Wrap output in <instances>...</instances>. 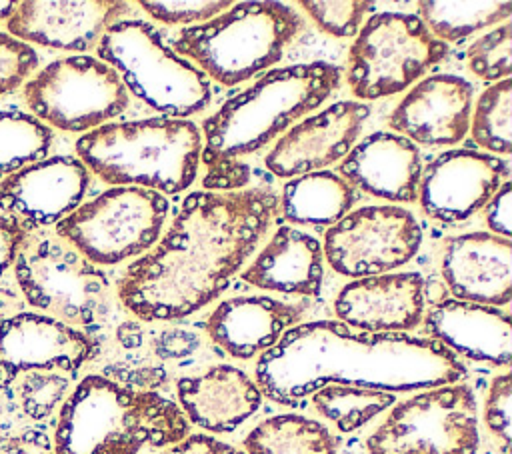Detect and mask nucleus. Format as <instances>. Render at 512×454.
<instances>
[{"label":"nucleus","instance_id":"f257e3e1","mask_svg":"<svg viewBox=\"0 0 512 454\" xmlns=\"http://www.w3.org/2000/svg\"><path fill=\"white\" fill-rule=\"evenodd\" d=\"M278 214L272 188L192 192L158 244L116 284L122 306L144 322L184 318L228 286Z\"/></svg>","mask_w":512,"mask_h":454},{"label":"nucleus","instance_id":"f03ea898","mask_svg":"<svg viewBox=\"0 0 512 454\" xmlns=\"http://www.w3.org/2000/svg\"><path fill=\"white\" fill-rule=\"evenodd\" d=\"M466 366L432 338L352 332L336 320L296 324L256 362V386L294 406L326 384L410 392L456 384Z\"/></svg>","mask_w":512,"mask_h":454},{"label":"nucleus","instance_id":"7ed1b4c3","mask_svg":"<svg viewBox=\"0 0 512 454\" xmlns=\"http://www.w3.org/2000/svg\"><path fill=\"white\" fill-rule=\"evenodd\" d=\"M182 410L154 390H136L112 378L90 374L64 400L54 454H138L188 436Z\"/></svg>","mask_w":512,"mask_h":454},{"label":"nucleus","instance_id":"20e7f679","mask_svg":"<svg viewBox=\"0 0 512 454\" xmlns=\"http://www.w3.org/2000/svg\"><path fill=\"white\" fill-rule=\"evenodd\" d=\"M78 160L110 186L184 192L198 174L202 136L182 118L106 122L76 140Z\"/></svg>","mask_w":512,"mask_h":454},{"label":"nucleus","instance_id":"39448f33","mask_svg":"<svg viewBox=\"0 0 512 454\" xmlns=\"http://www.w3.org/2000/svg\"><path fill=\"white\" fill-rule=\"evenodd\" d=\"M330 62L294 64L266 72L248 90L226 100L202 124V158H240L264 148L296 120L316 110L340 86Z\"/></svg>","mask_w":512,"mask_h":454},{"label":"nucleus","instance_id":"423d86ee","mask_svg":"<svg viewBox=\"0 0 512 454\" xmlns=\"http://www.w3.org/2000/svg\"><path fill=\"white\" fill-rule=\"evenodd\" d=\"M302 28L296 10L282 2H236L208 22L184 26L172 50L208 78L236 86L276 64Z\"/></svg>","mask_w":512,"mask_h":454},{"label":"nucleus","instance_id":"0eeeda50","mask_svg":"<svg viewBox=\"0 0 512 454\" xmlns=\"http://www.w3.org/2000/svg\"><path fill=\"white\" fill-rule=\"evenodd\" d=\"M96 54L116 70L126 90L166 118L184 120L210 104L208 76L166 46L150 22H114L100 36Z\"/></svg>","mask_w":512,"mask_h":454},{"label":"nucleus","instance_id":"6e6552de","mask_svg":"<svg viewBox=\"0 0 512 454\" xmlns=\"http://www.w3.org/2000/svg\"><path fill=\"white\" fill-rule=\"evenodd\" d=\"M448 54L416 14L378 12L358 30L350 50L346 82L358 100H378L412 86Z\"/></svg>","mask_w":512,"mask_h":454},{"label":"nucleus","instance_id":"1a4fd4ad","mask_svg":"<svg viewBox=\"0 0 512 454\" xmlns=\"http://www.w3.org/2000/svg\"><path fill=\"white\" fill-rule=\"evenodd\" d=\"M168 200L138 186H112L56 224V236L94 266H112L150 250L162 232Z\"/></svg>","mask_w":512,"mask_h":454},{"label":"nucleus","instance_id":"9d476101","mask_svg":"<svg viewBox=\"0 0 512 454\" xmlns=\"http://www.w3.org/2000/svg\"><path fill=\"white\" fill-rule=\"evenodd\" d=\"M14 274L32 308L68 326H90L106 312V274L60 238H28Z\"/></svg>","mask_w":512,"mask_h":454},{"label":"nucleus","instance_id":"9b49d317","mask_svg":"<svg viewBox=\"0 0 512 454\" xmlns=\"http://www.w3.org/2000/svg\"><path fill=\"white\" fill-rule=\"evenodd\" d=\"M476 398L466 384L428 388L396 404L368 436V454H476Z\"/></svg>","mask_w":512,"mask_h":454},{"label":"nucleus","instance_id":"f8f14e48","mask_svg":"<svg viewBox=\"0 0 512 454\" xmlns=\"http://www.w3.org/2000/svg\"><path fill=\"white\" fill-rule=\"evenodd\" d=\"M34 118L64 132H90L122 114L128 90L116 70L92 56L50 62L22 88Z\"/></svg>","mask_w":512,"mask_h":454},{"label":"nucleus","instance_id":"ddd939ff","mask_svg":"<svg viewBox=\"0 0 512 454\" xmlns=\"http://www.w3.org/2000/svg\"><path fill=\"white\" fill-rule=\"evenodd\" d=\"M422 244L414 214L394 204L362 206L348 212L324 234L322 256L342 276L388 274L410 262Z\"/></svg>","mask_w":512,"mask_h":454},{"label":"nucleus","instance_id":"4468645a","mask_svg":"<svg viewBox=\"0 0 512 454\" xmlns=\"http://www.w3.org/2000/svg\"><path fill=\"white\" fill-rule=\"evenodd\" d=\"M98 354L86 332L38 312H16L0 322V390L20 374L76 372Z\"/></svg>","mask_w":512,"mask_h":454},{"label":"nucleus","instance_id":"2eb2a0df","mask_svg":"<svg viewBox=\"0 0 512 454\" xmlns=\"http://www.w3.org/2000/svg\"><path fill=\"white\" fill-rule=\"evenodd\" d=\"M90 186L76 156H50L0 180V210L28 230L58 224L74 212Z\"/></svg>","mask_w":512,"mask_h":454},{"label":"nucleus","instance_id":"dca6fc26","mask_svg":"<svg viewBox=\"0 0 512 454\" xmlns=\"http://www.w3.org/2000/svg\"><path fill=\"white\" fill-rule=\"evenodd\" d=\"M506 178L508 164L500 156L464 148L442 152L420 176V208L434 220L462 222L478 212Z\"/></svg>","mask_w":512,"mask_h":454},{"label":"nucleus","instance_id":"f3484780","mask_svg":"<svg viewBox=\"0 0 512 454\" xmlns=\"http://www.w3.org/2000/svg\"><path fill=\"white\" fill-rule=\"evenodd\" d=\"M370 106L340 100L292 124L266 154V168L278 178H296L342 160L356 142Z\"/></svg>","mask_w":512,"mask_h":454},{"label":"nucleus","instance_id":"a211bd4d","mask_svg":"<svg viewBox=\"0 0 512 454\" xmlns=\"http://www.w3.org/2000/svg\"><path fill=\"white\" fill-rule=\"evenodd\" d=\"M128 10V2L120 0H24L16 2L4 24L24 44L84 52Z\"/></svg>","mask_w":512,"mask_h":454},{"label":"nucleus","instance_id":"6ab92c4d","mask_svg":"<svg viewBox=\"0 0 512 454\" xmlns=\"http://www.w3.org/2000/svg\"><path fill=\"white\" fill-rule=\"evenodd\" d=\"M472 84L456 74H430L392 110L388 126L412 144L450 146L470 128Z\"/></svg>","mask_w":512,"mask_h":454},{"label":"nucleus","instance_id":"aec40b11","mask_svg":"<svg viewBox=\"0 0 512 454\" xmlns=\"http://www.w3.org/2000/svg\"><path fill=\"white\" fill-rule=\"evenodd\" d=\"M334 312L348 328L402 334L424 316V278L418 272L356 278L338 292Z\"/></svg>","mask_w":512,"mask_h":454},{"label":"nucleus","instance_id":"412c9836","mask_svg":"<svg viewBox=\"0 0 512 454\" xmlns=\"http://www.w3.org/2000/svg\"><path fill=\"white\" fill-rule=\"evenodd\" d=\"M442 278L454 300L506 306L512 294V242L490 232H468L446 242Z\"/></svg>","mask_w":512,"mask_h":454},{"label":"nucleus","instance_id":"4be33fe9","mask_svg":"<svg viewBox=\"0 0 512 454\" xmlns=\"http://www.w3.org/2000/svg\"><path fill=\"white\" fill-rule=\"evenodd\" d=\"M338 176L376 198L414 202L422 176L420 152L400 134L374 132L340 160Z\"/></svg>","mask_w":512,"mask_h":454},{"label":"nucleus","instance_id":"5701e85b","mask_svg":"<svg viewBox=\"0 0 512 454\" xmlns=\"http://www.w3.org/2000/svg\"><path fill=\"white\" fill-rule=\"evenodd\" d=\"M424 328L452 354L492 366L510 362L512 322L510 314L496 306L446 298L428 310Z\"/></svg>","mask_w":512,"mask_h":454},{"label":"nucleus","instance_id":"b1692460","mask_svg":"<svg viewBox=\"0 0 512 454\" xmlns=\"http://www.w3.org/2000/svg\"><path fill=\"white\" fill-rule=\"evenodd\" d=\"M300 316V306L270 296H234L212 310L206 334L230 356L246 360L270 350Z\"/></svg>","mask_w":512,"mask_h":454},{"label":"nucleus","instance_id":"393cba45","mask_svg":"<svg viewBox=\"0 0 512 454\" xmlns=\"http://www.w3.org/2000/svg\"><path fill=\"white\" fill-rule=\"evenodd\" d=\"M176 392L186 420L208 432H232L262 402L256 382L240 368L228 364L212 366L198 376L180 378Z\"/></svg>","mask_w":512,"mask_h":454},{"label":"nucleus","instance_id":"a878e982","mask_svg":"<svg viewBox=\"0 0 512 454\" xmlns=\"http://www.w3.org/2000/svg\"><path fill=\"white\" fill-rule=\"evenodd\" d=\"M324 256L320 242L292 226H278L242 280L280 294L316 296L322 288Z\"/></svg>","mask_w":512,"mask_h":454},{"label":"nucleus","instance_id":"bb28decb","mask_svg":"<svg viewBox=\"0 0 512 454\" xmlns=\"http://www.w3.org/2000/svg\"><path fill=\"white\" fill-rule=\"evenodd\" d=\"M356 202V188L332 170H316L290 178L278 200L282 218L292 224L332 226Z\"/></svg>","mask_w":512,"mask_h":454},{"label":"nucleus","instance_id":"cd10ccee","mask_svg":"<svg viewBox=\"0 0 512 454\" xmlns=\"http://www.w3.org/2000/svg\"><path fill=\"white\" fill-rule=\"evenodd\" d=\"M246 454H336L332 432L298 414H278L256 424L244 438Z\"/></svg>","mask_w":512,"mask_h":454},{"label":"nucleus","instance_id":"c85d7f7f","mask_svg":"<svg viewBox=\"0 0 512 454\" xmlns=\"http://www.w3.org/2000/svg\"><path fill=\"white\" fill-rule=\"evenodd\" d=\"M420 20L434 38L458 42L482 28L502 24L512 16L510 2H452V0H422L418 2Z\"/></svg>","mask_w":512,"mask_h":454},{"label":"nucleus","instance_id":"c756f323","mask_svg":"<svg viewBox=\"0 0 512 454\" xmlns=\"http://www.w3.org/2000/svg\"><path fill=\"white\" fill-rule=\"evenodd\" d=\"M314 408L342 432H352L394 404V394L372 388L326 384L312 394Z\"/></svg>","mask_w":512,"mask_h":454},{"label":"nucleus","instance_id":"7c9ffc66","mask_svg":"<svg viewBox=\"0 0 512 454\" xmlns=\"http://www.w3.org/2000/svg\"><path fill=\"white\" fill-rule=\"evenodd\" d=\"M52 142L54 132L32 114L0 110V178L44 160Z\"/></svg>","mask_w":512,"mask_h":454},{"label":"nucleus","instance_id":"2f4dec72","mask_svg":"<svg viewBox=\"0 0 512 454\" xmlns=\"http://www.w3.org/2000/svg\"><path fill=\"white\" fill-rule=\"evenodd\" d=\"M510 108H512V82L510 78L494 82L476 100L470 114V132L474 142L494 154H510Z\"/></svg>","mask_w":512,"mask_h":454},{"label":"nucleus","instance_id":"473e14b6","mask_svg":"<svg viewBox=\"0 0 512 454\" xmlns=\"http://www.w3.org/2000/svg\"><path fill=\"white\" fill-rule=\"evenodd\" d=\"M512 58V24L502 22L488 34L476 38L466 50V62L472 74L488 82L510 78Z\"/></svg>","mask_w":512,"mask_h":454},{"label":"nucleus","instance_id":"72a5a7b5","mask_svg":"<svg viewBox=\"0 0 512 454\" xmlns=\"http://www.w3.org/2000/svg\"><path fill=\"white\" fill-rule=\"evenodd\" d=\"M70 382L58 372H26L18 382V402L22 412L32 420L48 418L62 402Z\"/></svg>","mask_w":512,"mask_h":454},{"label":"nucleus","instance_id":"f704fd0d","mask_svg":"<svg viewBox=\"0 0 512 454\" xmlns=\"http://www.w3.org/2000/svg\"><path fill=\"white\" fill-rule=\"evenodd\" d=\"M302 10L314 20V24L336 38H350L356 36L364 16L372 8V2L366 0H346V2H326V0H306L298 2Z\"/></svg>","mask_w":512,"mask_h":454},{"label":"nucleus","instance_id":"c9c22d12","mask_svg":"<svg viewBox=\"0 0 512 454\" xmlns=\"http://www.w3.org/2000/svg\"><path fill=\"white\" fill-rule=\"evenodd\" d=\"M138 6L146 10L154 20L168 26H194L212 20L230 8V2H208V0H140Z\"/></svg>","mask_w":512,"mask_h":454},{"label":"nucleus","instance_id":"e433bc0d","mask_svg":"<svg viewBox=\"0 0 512 454\" xmlns=\"http://www.w3.org/2000/svg\"><path fill=\"white\" fill-rule=\"evenodd\" d=\"M38 54L30 44L0 32V98L14 92L36 70Z\"/></svg>","mask_w":512,"mask_h":454},{"label":"nucleus","instance_id":"4c0bfd02","mask_svg":"<svg viewBox=\"0 0 512 454\" xmlns=\"http://www.w3.org/2000/svg\"><path fill=\"white\" fill-rule=\"evenodd\" d=\"M510 398H512V378L506 372L492 380L486 402H484V422L488 430L500 440L504 454L508 452V446H510Z\"/></svg>","mask_w":512,"mask_h":454},{"label":"nucleus","instance_id":"58836bf2","mask_svg":"<svg viewBox=\"0 0 512 454\" xmlns=\"http://www.w3.org/2000/svg\"><path fill=\"white\" fill-rule=\"evenodd\" d=\"M206 166V174L202 178V186L222 192L244 190L250 182V168L240 158H202Z\"/></svg>","mask_w":512,"mask_h":454},{"label":"nucleus","instance_id":"ea45409f","mask_svg":"<svg viewBox=\"0 0 512 454\" xmlns=\"http://www.w3.org/2000/svg\"><path fill=\"white\" fill-rule=\"evenodd\" d=\"M510 202H512V184L504 180L498 190L490 196V200L484 204L486 206V224L492 230V234L510 238Z\"/></svg>","mask_w":512,"mask_h":454},{"label":"nucleus","instance_id":"a19ab883","mask_svg":"<svg viewBox=\"0 0 512 454\" xmlns=\"http://www.w3.org/2000/svg\"><path fill=\"white\" fill-rule=\"evenodd\" d=\"M28 228L8 214H0V276L14 264L28 240Z\"/></svg>","mask_w":512,"mask_h":454},{"label":"nucleus","instance_id":"79ce46f5","mask_svg":"<svg viewBox=\"0 0 512 454\" xmlns=\"http://www.w3.org/2000/svg\"><path fill=\"white\" fill-rule=\"evenodd\" d=\"M0 454H54V446L46 432L30 428L20 434L2 436Z\"/></svg>","mask_w":512,"mask_h":454},{"label":"nucleus","instance_id":"37998d69","mask_svg":"<svg viewBox=\"0 0 512 454\" xmlns=\"http://www.w3.org/2000/svg\"><path fill=\"white\" fill-rule=\"evenodd\" d=\"M162 454H244V452H240L238 448H234L226 442H220L212 436L192 434Z\"/></svg>","mask_w":512,"mask_h":454},{"label":"nucleus","instance_id":"c03bdc74","mask_svg":"<svg viewBox=\"0 0 512 454\" xmlns=\"http://www.w3.org/2000/svg\"><path fill=\"white\" fill-rule=\"evenodd\" d=\"M12 304H14V294L6 288H0V322L6 318Z\"/></svg>","mask_w":512,"mask_h":454},{"label":"nucleus","instance_id":"a18cd8bd","mask_svg":"<svg viewBox=\"0 0 512 454\" xmlns=\"http://www.w3.org/2000/svg\"><path fill=\"white\" fill-rule=\"evenodd\" d=\"M14 6H16V2H10V0H0V22H4V20H6V18L12 14Z\"/></svg>","mask_w":512,"mask_h":454}]
</instances>
